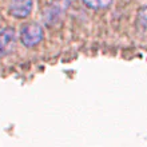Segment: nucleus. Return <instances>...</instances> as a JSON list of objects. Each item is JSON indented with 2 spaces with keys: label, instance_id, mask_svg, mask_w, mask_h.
<instances>
[{
  "label": "nucleus",
  "instance_id": "obj_1",
  "mask_svg": "<svg viewBox=\"0 0 147 147\" xmlns=\"http://www.w3.org/2000/svg\"><path fill=\"white\" fill-rule=\"evenodd\" d=\"M70 7V0H54L43 9V22L47 27H56L62 23L63 16L66 15Z\"/></svg>",
  "mask_w": 147,
  "mask_h": 147
},
{
  "label": "nucleus",
  "instance_id": "obj_2",
  "mask_svg": "<svg viewBox=\"0 0 147 147\" xmlns=\"http://www.w3.org/2000/svg\"><path fill=\"white\" fill-rule=\"evenodd\" d=\"M20 43L27 48H34L39 46L44 39V28L42 24L31 22V23H26L22 26L19 34Z\"/></svg>",
  "mask_w": 147,
  "mask_h": 147
},
{
  "label": "nucleus",
  "instance_id": "obj_3",
  "mask_svg": "<svg viewBox=\"0 0 147 147\" xmlns=\"http://www.w3.org/2000/svg\"><path fill=\"white\" fill-rule=\"evenodd\" d=\"M16 47V31L13 27L0 28V58L9 55Z\"/></svg>",
  "mask_w": 147,
  "mask_h": 147
},
{
  "label": "nucleus",
  "instance_id": "obj_4",
  "mask_svg": "<svg viewBox=\"0 0 147 147\" xmlns=\"http://www.w3.org/2000/svg\"><path fill=\"white\" fill-rule=\"evenodd\" d=\"M34 1L32 0H9L8 12L12 18L16 19H26L31 15Z\"/></svg>",
  "mask_w": 147,
  "mask_h": 147
},
{
  "label": "nucleus",
  "instance_id": "obj_5",
  "mask_svg": "<svg viewBox=\"0 0 147 147\" xmlns=\"http://www.w3.org/2000/svg\"><path fill=\"white\" fill-rule=\"evenodd\" d=\"M82 3L90 9L100 11V9H107L111 7L114 0H82Z\"/></svg>",
  "mask_w": 147,
  "mask_h": 147
},
{
  "label": "nucleus",
  "instance_id": "obj_6",
  "mask_svg": "<svg viewBox=\"0 0 147 147\" xmlns=\"http://www.w3.org/2000/svg\"><path fill=\"white\" fill-rule=\"evenodd\" d=\"M138 20L142 24L147 26V7H143L139 9V12H138Z\"/></svg>",
  "mask_w": 147,
  "mask_h": 147
}]
</instances>
